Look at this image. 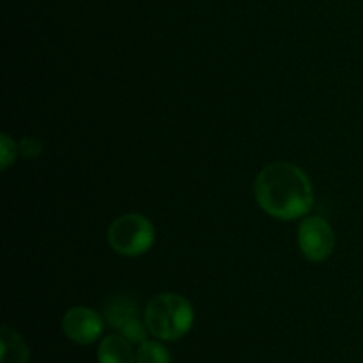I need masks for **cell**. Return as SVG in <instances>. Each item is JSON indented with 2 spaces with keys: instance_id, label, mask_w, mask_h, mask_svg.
Instances as JSON below:
<instances>
[{
  "instance_id": "obj_3",
  "label": "cell",
  "mask_w": 363,
  "mask_h": 363,
  "mask_svg": "<svg viewBox=\"0 0 363 363\" xmlns=\"http://www.w3.org/2000/svg\"><path fill=\"white\" fill-rule=\"evenodd\" d=\"M155 236L152 223L137 213H128L113 220L106 234L110 247L126 257L145 254L155 243Z\"/></svg>"
},
{
  "instance_id": "obj_2",
  "label": "cell",
  "mask_w": 363,
  "mask_h": 363,
  "mask_svg": "<svg viewBox=\"0 0 363 363\" xmlns=\"http://www.w3.org/2000/svg\"><path fill=\"white\" fill-rule=\"evenodd\" d=\"M144 323L149 333L160 340H179L194 325L190 301L176 293H162L152 298L144 311Z\"/></svg>"
},
{
  "instance_id": "obj_8",
  "label": "cell",
  "mask_w": 363,
  "mask_h": 363,
  "mask_svg": "<svg viewBox=\"0 0 363 363\" xmlns=\"http://www.w3.org/2000/svg\"><path fill=\"white\" fill-rule=\"evenodd\" d=\"M0 342H2V354H0L2 363H28L30 360V350L16 330L4 326L0 332Z\"/></svg>"
},
{
  "instance_id": "obj_11",
  "label": "cell",
  "mask_w": 363,
  "mask_h": 363,
  "mask_svg": "<svg viewBox=\"0 0 363 363\" xmlns=\"http://www.w3.org/2000/svg\"><path fill=\"white\" fill-rule=\"evenodd\" d=\"M41 144H39L35 138H25L20 144V152L25 156V158H35V156L41 152Z\"/></svg>"
},
{
  "instance_id": "obj_10",
  "label": "cell",
  "mask_w": 363,
  "mask_h": 363,
  "mask_svg": "<svg viewBox=\"0 0 363 363\" xmlns=\"http://www.w3.org/2000/svg\"><path fill=\"white\" fill-rule=\"evenodd\" d=\"M18 149H20V147L14 144V140H11L9 135H2V152H0V156H2V167H4V169H7V167H9L11 163L14 162Z\"/></svg>"
},
{
  "instance_id": "obj_6",
  "label": "cell",
  "mask_w": 363,
  "mask_h": 363,
  "mask_svg": "<svg viewBox=\"0 0 363 363\" xmlns=\"http://www.w3.org/2000/svg\"><path fill=\"white\" fill-rule=\"evenodd\" d=\"M105 323L96 311L89 307H73L64 314L62 330L74 344H92L103 333Z\"/></svg>"
},
{
  "instance_id": "obj_7",
  "label": "cell",
  "mask_w": 363,
  "mask_h": 363,
  "mask_svg": "<svg viewBox=\"0 0 363 363\" xmlns=\"http://www.w3.org/2000/svg\"><path fill=\"white\" fill-rule=\"evenodd\" d=\"M130 340L121 333H112L99 342V363H137V353L131 347Z\"/></svg>"
},
{
  "instance_id": "obj_9",
  "label": "cell",
  "mask_w": 363,
  "mask_h": 363,
  "mask_svg": "<svg viewBox=\"0 0 363 363\" xmlns=\"http://www.w3.org/2000/svg\"><path fill=\"white\" fill-rule=\"evenodd\" d=\"M137 363H170V353L158 340H144L138 344Z\"/></svg>"
},
{
  "instance_id": "obj_1",
  "label": "cell",
  "mask_w": 363,
  "mask_h": 363,
  "mask_svg": "<svg viewBox=\"0 0 363 363\" xmlns=\"http://www.w3.org/2000/svg\"><path fill=\"white\" fill-rule=\"evenodd\" d=\"M255 201L269 216L296 220L314 204V190L307 174L287 162L266 165L255 179Z\"/></svg>"
},
{
  "instance_id": "obj_4",
  "label": "cell",
  "mask_w": 363,
  "mask_h": 363,
  "mask_svg": "<svg viewBox=\"0 0 363 363\" xmlns=\"http://www.w3.org/2000/svg\"><path fill=\"white\" fill-rule=\"evenodd\" d=\"M103 318L117 333L126 337L130 342L142 344L144 340H147L149 330L145 323H142L140 308H138L135 298L121 294V296L108 300L103 308Z\"/></svg>"
},
{
  "instance_id": "obj_5",
  "label": "cell",
  "mask_w": 363,
  "mask_h": 363,
  "mask_svg": "<svg viewBox=\"0 0 363 363\" xmlns=\"http://www.w3.org/2000/svg\"><path fill=\"white\" fill-rule=\"evenodd\" d=\"M298 245L311 261H325L335 247V234L323 216H308L298 227Z\"/></svg>"
}]
</instances>
